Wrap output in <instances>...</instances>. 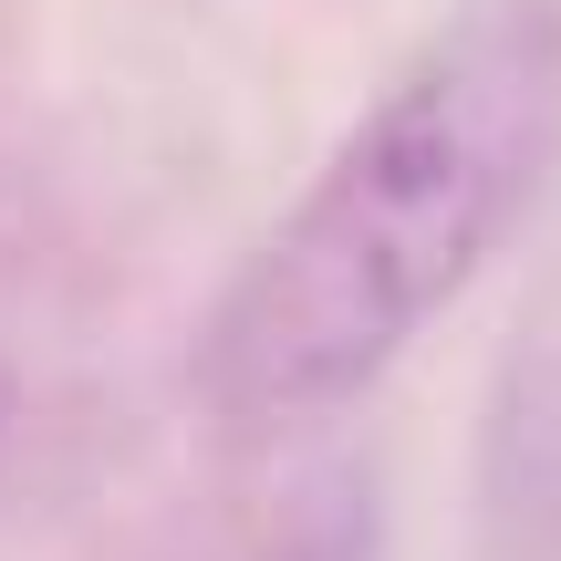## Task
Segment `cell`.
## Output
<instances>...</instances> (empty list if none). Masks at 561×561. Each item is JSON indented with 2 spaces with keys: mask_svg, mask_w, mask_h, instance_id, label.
Here are the masks:
<instances>
[{
  "mask_svg": "<svg viewBox=\"0 0 561 561\" xmlns=\"http://www.w3.org/2000/svg\"><path fill=\"white\" fill-rule=\"evenodd\" d=\"M561 167V11L479 0L343 125L198 333V405L261 447L354 405L510 250Z\"/></svg>",
  "mask_w": 561,
  "mask_h": 561,
  "instance_id": "obj_1",
  "label": "cell"
},
{
  "mask_svg": "<svg viewBox=\"0 0 561 561\" xmlns=\"http://www.w3.org/2000/svg\"><path fill=\"white\" fill-rule=\"evenodd\" d=\"M479 551L561 561V322L510 343L479 416Z\"/></svg>",
  "mask_w": 561,
  "mask_h": 561,
  "instance_id": "obj_2",
  "label": "cell"
},
{
  "mask_svg": "<svg viewBox=\"0 0 561 561\" xmlns=\"http://www.w3.org/2000/svg\"><path fill=\"white\" fill-rule=\"evenodd\" d=\"M261 561H375V510L364 489H322L261 541Z\"/></svg>",
  "mask_w": 561,
  "mask_h": 561,
  "instance_id": "obj_3",
  "label": "cell"
}]
</instances>
